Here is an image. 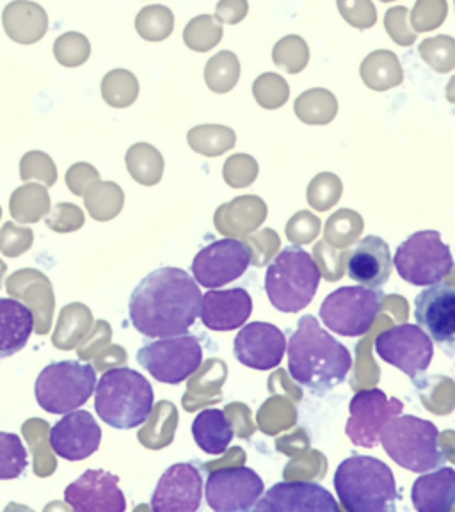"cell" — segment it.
Listing matches in <instances>:
<instances>
[{"instance_id":"6da1fadb","label":"cell","mask_w":455,"mask_h":512,"mask_svg":"<svg viewBox=\"0 0 455 512\" xmlns=\"http://www.w3.org/2000/svg\"><path fill=\"white\" fill-rule=\"evenodd\" d=\"M200 285L178 267H160L144 276L128 301V317L146 338L187 335L201 313Z\"/></svg>"},{"instance_id":"7a4b0ae2","label":"cell","mask_w":455,"mask_h":512,"mask_svg":"<svg viewBox=\"0 0 455 512\" xmlns=\"http://www.w3.org/2000/svg\"><path fill=\"white\" fill-rule=\"evenodd\" d=\"M288 372L296 383L313 393H326L345 381L352 368V354L313 315L297 322L288 340Z\"/></svg>"},{"instance_id":"3957f363","label":"cell","mask_w":455,"mask_h":512,"mask_svg":"<svg viewBox=\"0 0 455 512\" xmlns=\"http://www.w3.org/2000/svg\"><path fill=\"white\" fill-rule=\"evenodd\" d=\"M153 404L152 384L132 368H111L96 383V413L112 429L130 431L146 424L152 415Z\"/></svg>"},{"instance_id":"277c9868","label":"cell","mask_w":455,"mask_h":512,"mask_svg":"<svg viewBox=\"0 0 455 512\" xmlns=\"http://www.w3.org/2000/svg\"><path fill=\"white\" fill-rule=\"evenodd\" d=\"M336 495L349 512H393L399 491L392 468L381 459L351 456L338 464Z\"/></svg>"},{"instance_id":"5b68a950","label":"cell","mask_w":455,"mask_h":512,"mask_svg":"<svg viewBox=\"0 0 455 512\" xmlns=\"http://www.w3.org/2000/svg\"><path fill=\"white\" fill-rule=\"evenodd\" d=\"M379 443L400 468L409 472H432L447 461L441 452L438 427L418 416H393L379 432Z\"/></svg>"},{"instance_id":"8992f818","label":"cell","mask_w":455,"mask_h":512,"mask_svg":"<svg viewBox=\"0 0 455 512\" xmlns=\"http://www.w3.org/2000/svg\"><path fill=\"white\" fill-rule=\"evenodd\" d=\"M320 285V271L313 256L299 246H288L265 272V292L281 313H297L312 303Z\"/></svg>"},{"instance_id":"52a82bcc","label":"cell","mask_w":455,"mask_h":512,"mask_svg":"<svg viewBox=\"0 0 455 512\" xmlns=\"http://www.w3.org/2000/svg\"><path fill=\"white\" fill-rule=\"evenodd\" d=\"M96 370L91 363L66 360L43 368L34 384V395L43 411L66 415L80 409L95 393Z\"/></svg>"},{"instance_id":"ba28073f","label":"cell","mask_w":455,"mask_h":512,"mask_svg":"<svg viewBox=\"0 0 455 512\" xmlns=\"http://www.w3.org/2000/svg\"><path fill=\"white\" fill-rule=\"evenodd\" d=\"M393 265L400 278L415 287H429L440 283L454 269V256L441 240L440 232H416L400 244Z\"/></svg>"},{"instance_id":"9c48e42d","label":"cell","mask_w":455,"mask_h":512,"mask_svg":"<svg viewBox=\"0 0 455 512\" xmlns=\"http://www.w3.org/2000/svg\"><path fill=\"white\" fill-rule=\"evenodd\" d=\"M383 303L381 288L363 285L338 288L320 306V320L336 335H367L383 310Z\"/></svg>"},{"instance_id":"30bf717a","label":"cell","mask_w":455,"mask_h":512,"mask_svg":"<svg viewBox=\"0 0 455 512\" xmlns=\"http://www.w3.org/2000/svg\"><path fill=\"white\" fill-rule=\"evenodd\" d=\"M137 363L159 383L180 384L201 367L203 349L192 335L155 338L137 351Z\"/></svg>"},{"instance_id":"8fae6325","label":"cell","mask_w":455,"mask_h":512,"mask_svg":"<svg viewBox=\"0 0 455 512\" xmlns=\"http://www.w3.org/2000/svg\"><path fill=\"white\" fill-rule=\"evenodd\" d=\"M376 352L381 360L399 368L413 381L425 374L434 356L431 336L415 324H400L386 329L376 338Z\"/></svg>"},{"instance_id":"7c38bea8","label":"cell","mask_w":455,"mask_h":512,"mask_svg":"<svg viewBox=\"0 0 455 512\" xmlns=\"http://www.w3.org/2000/svg\"><path fill=\"white\" fill-rule=\"evenodd\" d=\"M251 256V248L244 240H216L194 256L192 278L201 287H223L244 276L251 264Z\"/></svg>"},{"instance_id":"4fadbf2b","label":"cell","mask_w":455,"mask_h":512,"mask_svg":"<svg viewBox=\"0 0 455 512\" xmlns=\"http://www.w3.org/2000/svg\"><path fill=\"white\" fill-rule=\"evenodd\" d=\"M264 480L251 468H226L208 473L207 504L216 512H248L264 495Z\"/></svg>"},{"instance_id":"5bb4252c","label":"cell","mask_w":455,"mask_h":512,"mask_svg":"<svg viewBox=\"0 0 455 512\" xmlns=\"http://www.w3.org/2000/svg\"><path fill=\"white\" fill-rule=\"evenodd\" d=\"M404 404L395 397H386L383 390H361L349 404L351 416L345 425L349 440L361 448H374L379 443V432L388 420L400 415Z\"/></svg>"},{"instance_id":"9a60e30c","label":"cell","mask_w":455,"mask_h":512,"mask_svg":"<svg viewBox=\"0 0 455 512\" xmlns=\"http://www.w3.org/2000/svg\"><path fill=\"white\" fill-rule=\"evenodd\" d=\"M203 475L192 463H176L162 473L152 495L155 512H194L203 500Z\"/></svg>"},{"instance_id":"2e32d148","label":"cell","mask_w":455,"mask_h":512,"mask_svg":"<svg viewBox=\"0 0 455 512\" xmlns=\"http://www.w3.org/2000/svg\"><path fill=\"white\" fill-rule=\"evenodd\" d=\"M48 443L56 456L66 461H84L93 456L102 443V427L95 416L75 409L57 422L48 434Z\"/></svg>"},{"instance_id":"e0dca14e","label":"cell","mask_w":455,"mask_h":512,"mask_svg":"<svg viewBox=\"0 0 455 512\" xmlns=\"http://www.w3.org/2000/svg\"><path fill=\"white\" fill-rule=\"evenodd\" d=\"M120 477L105 470H86L64 489V502L77 512H123L127 500Z\"/></svg>"},{"instance_id":"ac0fdd59","label":"cell","mask_w":455,"mask_h":512,"mask_svg":"<svg viewBox=\"0 0 455 512\" xmlns=\"http://www.w3.org/2000/svg\"><path fill=\"white\" fill-rule=\"evenodd\" d=\"M287 351V338L269 322H249L235 336L233 352L244 367L272 370L280 367Z\"/></svg>"},{"instance_id":"d6986e66","label":"cell","mask_w":455,"mask_h":512,"mask_svg":"<svg viewBox=\"0 0 455 512\" xmlns=\"http://www.w3.org/2000/svg\"><path fill=\"white\" fill-rule=\"evenodd\" d=\"M328 489L315 482H280L258 498V512H338Z\"/></svg>"},{"instance_id":"ffe728a7","label":"cell","mask_w":455,"mask_h":512,"mask_svg":"<svg viewBox=\"0 0 455 512\" xmlns=\"http://www.w3.org/2000/svg\"><path fill=\"white\" fill-rule=\"evenodd\" d=\"M415 317L418 326L434 342H452L455 336V288L445 283H434L415 299Z\"/></svg>"},{"instance_id":"44dd1931","label":"cell","mask_w":455,"mask_h":512,"mask_svg":"<svg viewBox=\"0 0 455 512\" xmlns=\"http://www.w3.org/2000/svg\"><path fill=\"white\" fill-rule=\"evenodd\" d=\"M253 312V299L244 288L210 290L201 299L200 317L212 331L242 328Z\"/></svg>"},{"instance_id":"7402d4cb","label":"cell","mask_w":455,"mask_h":512,"mask_svg":"<svg viewBox=\"0 0 455 512\" xmlns=\"http://www.w3.org/2000/svg\"><path fill=\"white\" fill-rule=\"evenodd\" d=\"M392 264L388 244L377 235H368L347 258V276L363 287L381 288L392 276Z\"/></svg>"},{"instance_id":"603a6c76","label":"cell","mask_w":455,"mask_h":512,"mask_svg":"<svg viewBox=\"0 0 455 512\" xmlns=\"http://www.w3.org/2000/svg\"><path fill=\"white\" fill-rule=\"evenodd\" d=\"M34 331V313L27 304L0 297V361L22 351Z\"/></svg>"},{"instance_id":"cb8c5ba5","label":"cell","mask_w":455,"mask_h":512,"mask_svg":"<svg viewBox=\"0 0 455 512\" xmlns=\"http://www.w3.org/2000/svg\"><path fill=\"white\" fill-rule=\"evenodd\" d=\"M413 507L420 512H448L455 507V470L445 466L418 477L411 489Z\"/></svg>"},{"instance_id":"d4e9b609","label":"cell","mask_w":455,"mask_h":512,"mask_svg":"<svg viewBox=\"0 0 455 512\" xmlns=\"http://www.w3.org/2000/svg\"><path fill=\"white\" fill-rule=\"evenodd\" d=\"M192 438L210 456L224 454L233 440V429L223 409H203L192 422Z\"/></svg>"},{"instance_id":"484cf974","label":"cell","mask_w":455,"mask_h":512,"mask_svg":"<svg viewBox=\"0 0 455 512\" xmlns=\"http://www.w3.org/2000/svg\"><path fill=\"white\" fill-rule=\"evenodd\" d=\"M360 75L365 86L374 91L397 88L404 80L402 64L392 50H376L368 54L361 63Z\"/></svg>"},{"instance_id":"4316f807","label":"cell","mask_w":455,"mask_h":512,"mask_svg":"<svg viewBox=\"0 0 455 512\" xmlns=\"http://www.w3.org/2000/svg\"><path fill=\"white\" fill-rule=\"evenodd\" d=\"M240 79V61L230 50H223L210 57L205 66V80L208 88L216 93L232 91Z\"/></svg>"},{"instance_id":"83f0119b","label":"cell","mask_w":455,"mask_h":512,"mask_svg":"<svg viewBox=\"0 0 455 512\" xmlns=\"http://www.w3.org/2000/svg\"><path fill=\"white\" fill-rule=\"evenodd\" d=\"M272 61L281 70H285L290 75H297L310 63V47L301 36L290 34L274 45Z\"/></svg>"},{"instance_id":"f1b7e54d","label":"cell","mask_w":455,"mask_h":512,"mask_svg":"<svg viewBox=\"0 0 455 512\" xmlns=\"http://www.w3.org/2000/svg\"><path fill=\"white\" fill-rule=\"evenodd\" d=\"M29 466L24 441L13 432H0V480L18 479Z\"/></svg>"},{"instance_id":"f546056e","label":"cell","mask_w":455,"mask_h":512,"mask_svg":"<svg viewBox=\"0 0 455 512\" xmlns=\"http://www.w3.org/2000/svg\"><path fill=\"white\" fill-rule=\"evenodd\" d=\"M297 116L308 123H328L336 114V98L328 89H310L297 98Z\"/></svg>"},{"instance_id":"4dcf8cb0","label":"cell","mask_w":455,"mask_h":512,"mask_svg":"<svg viewBox=\"0 0 455 512\" xmlns=\"http://www.w3.org/2000/svg\"><path fill=\"white\" fill-rule=\"evenodd\" d=\"M418 54L434 72L448 73L455 70V40L452 36H434L420 43Z\"/></svg>"},{"instance_id":"1f68e13d","label":"cell","mask_w":455,"mask_h":512,"mask_svg":"<svg viewBox=\"0 0 455 512\" xmlns=\"http://www.w3.org/2000/svg\"><path fill=\"white\" fill-rule=\"evenodd\" d=\"M187 47L196 52H208L223 40V27L210 15L196 16L184 32Z\"/></svg>"},{"instance_id":"d6a6232c","label":"cell","mask_w":455,"mask_h":512,"mask_svg":"<svg viewBox=\"0 0 455 512\" xmlns=\"http://www.w3.org/2000/svg\"><path fill=\"white\" fill-rule=\"evenodd\" d=\"M448 15L447 0H416L409 13L411 29L415 32H431L445 24Z\"/></svg>"},{"instance_id":"836d02e7","label":"cell","mask_w":455,"mask_h":512,"mask_svg":"<svg viewBox=\"0 0 455 512\" xmlns=\"http://www.w3.org/2000/svg\"><path fill=\"white\" fill-rule=\"evenodd\" d=\"M137 27H139V34L146 40H164L173 32V13L162 6L146 8L141 11Z\"/></svg>"},{"instance_id":"e575fe53","label":"cell","mask_w":455,"mask_h":512,"mask_svg":"<svg viewBox=\"0 0 455 512\" xmlns=\"http://www.w3.org/2000/svg\"><path fill=\"white\" fill-rule=\"evenodd\" d=\"M253 93L258 104L264 105L267 109L281 107L287 102L288 84L278 73H264L255 80Z\"/></svg>"},{"instance_id":"d590c367","label":"cell","mask_w":455,"mask_h":512,"mask_svg":"<svg viewBox=\"0 0 455 512\" xmlns=\"http://www.w3.org/2000/svg\"><path fill=\"white\" fill-rule=\"evenodd\" d=\"M340 15L347 24L367 31L377 24V9L372 0H336Z\"/></svg>"},{"instance_id":"8d00e7d4","label":"cell","mask_w":455,"mask_h":512,"mask_svg":"<svg viewBox=\"0 0 455 512\" xmlns=\"http://www.w3.org/2000/svg\"><path fill=\"white\" fill-rule=\"evenodd\" d=\"M409 9L404 6H395L388 9L384 16V27L393 43L399 47H411L416 43V32L408 25Z\"/></svg>"},{"instance_id":"74e56055","label":"cell","mask_w":455,"mask_h":512,"mask_svg":"<svg viewBox=\"0 0 455 512\" xmlns=\"http://www.w3.org/2000/svg\"><path fill=\"white\" fill-rule=\"evenodd\" d=\"M249 13L248 0H219L216 20L219 24H240Z\"/></svg>"},{"instance_id":"f35d334b","label":"cell","mask_w":455,"mask_h":512,"mask_svg":"<svg viewBox=\"0 0 455 512\" xmlns=\"http://www.w3.org/2000/svg\"><path fill=\"white\" fill-rule=\"evenodd\" d=\"M447 98L450 102H454L455 104V75L450 79L447 86Z\"/></svg>"},{"instance_id":"ab89813d","label":"cell","mask_w":455,"mask_h":512,"mask_svg":"<svg viewBox=\"0 0 455 512\" xmlns=\"http://www.w3.org/2000/svg\"><path fill=\"white\" fill-rule=\"evenodd\" d=\"M381 2H395V0H381Z\"/></svg>"},{"instance_id":"60d3db41","label":"cell","mask_w":455,"mask_h":512,"mask_svg":"<svg viewBox=\"0 0 455 512\" xmlns=\"http://www.w3.org/2000/svg\"><path fill=\"white\" fill-rule=\"evenodd\" d=\"M454 4H455V0H454Z\"/></svg>"}]
</instances>
